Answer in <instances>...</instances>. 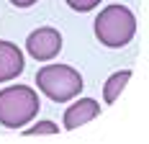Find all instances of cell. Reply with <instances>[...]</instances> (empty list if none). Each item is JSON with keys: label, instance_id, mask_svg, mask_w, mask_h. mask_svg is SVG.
<instances>
[{"label": "cell", "instance_id": "cell-1", "mask_svg": "<svg viewBox=\"0 0 149 144\" xmlns=\"http://www.w3.org/2000/svg\"><path fill=\"white\" fill-rule=\"evenodd\" d=\"M136 18L126 5H108L95 18V36L108 49H121L134 39Z\"/></svg>", "mask_w": 149, "mask_h": 144}, {"label": "cell", "instance_id": "cell-2", "mask_svg": "<svg viewBox=\"0 0 149 144\" xmlns=\"http://www.w3.org/2000/svg\"><path fill=\"white\" fill-rule=\"evenodd\" d=\"M39 113V95L29 85L0 90V124L5 129H23Z\"/></svg>", "mask_w": 149, "mask_h": 144}, {"label": "cell", "instance_id": "cell-3", "mask_svg": "<svg viewBox=\"0 0 149 144\" xmlns=\"http://www.w3.org/2000/svg\"><path fill=\"white\" fill-rule=\"evenodd\" d=\"M36 85L46 98L64 103L82 93V77L70 64H46L36 72Z\"/></svg>", "mask_w": 149, "mask_h": 144}, {"label": "cell", "instance_id": "cell-4", "mask_svg": "<svg viewBox=\"0 0 149 144\" xmlns=\"http://www.w3.org/2000/svg\"><path fill=\"white\" fill-rule=\"evenodd\" d=\"M26 49L33 59L39 62H46V59H54L62 52V34L52 26H44V29H36L33 34H29L26 39Z\"/></svg>", "mask_w": 149, "mask_h": 144}, {"label": "cell", "instance_id": "cell-5", "mask_svg": "<svg viewBox=\"0 0 149 144\" xmlns=\"http://www.w3.org/2000/svg\"><path fill=\"white\" fill-rule=\"evenodd\" d=\"M98 113H100L98 101H93V98H80L74 106H70V108L64 111V129L74 131L77 126L88 124V121H93V118H98Z\"/></svg>", "mask_w": 149, "mask_h": 144}, {"label": "cell", "instance_id": "cell-6", "mask_svg": "<svg viewBox=\"0 0 149 144\" xmlns=\"http://www.w3.org/2000/svg\"><path fill=\"white\" fill-rule=\"evenodd\" d=\"M23 72V52L13 41H0V82H8Z\"/></svg>", "mask_w": 149, "mask_h": 144}, {"label": "cell", "instance_id": "cell-7", "mask_svg": "<svg viewBox=\"0 0 149 144\" xmlns=\"http://www.w3.org/2000/svg\"><path fill=\"white\" fill-rule=\"evenodd\" d=\"M129 80H131V70H121V72H116V75H111L108 82H105V87H103L105 103H116L118 101V95L123 93V87H126Z\"/></svg>", "mask_w": 149, "mask_h": 144}, {"label": "cell", "instance_id": "cell-8", "mask_svg": "<svg viewBox=\"0 0 149 144\" xmlns=\"http://www.w3.org/2000/svg\"><path fill=\"white\" fill-rule=\"evenodd\" d=\"M52 134H59V129H57L54 121H39L36 126H31V129L23 131V136H52Z\"/></svg>", "mask_w": 149, "mask_h": 144}, {"label": "cell", "instance_id": "cell-9", "mask_svg": "<svg viewBox=\"0 0 149 144\" xmlns=\"http://www.w3.org/2000/svg\"><path fill=\"white\" fill-rule=\"evenodd\" d=\"M100 0H67V5L77 10V13H88V10H95Z\"/></svg>", "mask_w": 149, "mask_h": 144}, {"label": "cell", "instance_id": "cell-10", "mask_svg": "<svg viewBox=\"0 0 149 144\" xmlns=\"http://www.w3.org/2000/svg\"><path fill=\"white\" fill-rule=\"evenodd\" d=\"M15 8H31V5H36V0H10Z\"/></svg>", "mask_w": 149, "mask_h": 144}]
</instances>
